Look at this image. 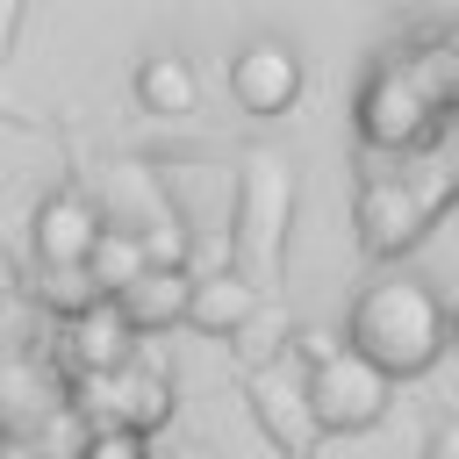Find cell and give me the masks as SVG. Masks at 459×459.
Listing matches in <instances>:
<instances>
[{"label": "cell", "instance_id": "6da1fadb", "mask_svg": "<svg viewBox=\"0 0 459 459\" xmlns=\"http://www.w3.org/2000/svg\"><path fill=\"white\" fill-rule=\"evenodd\" d=\"M344 344L366 351V359H373L380 373H394V380L430 373V366L452 351V344H445V301H437V287L416 280V273H387V280L359 287V301H351V316H344Z\"/></svg>", "mask_w": 459, "mask_h": 459}, {"label": "cell", "instance_id": "7a4b0ae2", "mask_svg": "<svg viewBox=\"0 0 459 459\" xmlns=\"http://www.w3.org/2000/svg\"><path fill=\"white\" fill-rule=\"evenodd\" d=\"M394 402V373H380L366 351L337 344L330 359L308 366V409H316V430L323 437H351V430H373Z\"/></svg>", "mask_w": 459, "mask_h": 459}, {"label": "cell", "instance_id": "3957f363", "mask_svg": "<svg viewBox=\"0 0 459 459\" xmlns=\"http://www.w3.org/2000/svg\"><path fill=\"white\" fill-rule=\"evenodd\" d=\"M437 100H445V93L423 79L416 57H409V65H380V72L366 79V93H359V136L380 143V151H409V143L430 136Z\"/></svg>", "mask_w": 459, "mask_h": 459}, {"label": "cell", "instance_id": "277c9868", "mask_svg": "<svg viewBox=\"0 0 459 459\" xmlns=\"http://www.w3.org/2000/svg\"><path fill=\"white\" fill-rule=\"evenodd\" d=\"M72 409L86 416V423H129V430H158L165 416H172V380L158 373V366H143L136 351L122 359V366H108V373H72Z\"/></svg>", "mask_w": 459, "mask_h": 459}, {"label": "cell", "instance_id": "5b68a950", "mask_svg": "<svg viewBox=\"0 0 459 459\" xmlns=\"http://www.w3.org/2000/svg\"><path fill=\"white\" fill-rule=\"evenodd\" d=\"M452 201V179H430V172H402V179H373L359 194V230H366V251H409Z\"/></svg>", "mask_w": 459, "mask_h": 459}, {"label": "cell", "instance_id": "8992f818", "mask_svg": "<svg viewBox=\"0 0 459 459\" xmlns=\"http://www.w3.org/2000/svg\"><path fill=\"white\" fill-rule=\"evenodd\" d=\"M301 50L287 43V36H251L237 57H230V100L244 108V115H258V122H273V115H287L294 100H301Z\"/></svg>", "mask_w": 459, "mask_h": 459}, {"label": "cell", "instance_id": "52a82bcc", "mask_svg": "<svg viewBox=\"0 0 459 459\" xmlns=\"http://www.w3.org/2000/svg\"><path fill=\"white\" fill-rule=\"evenodd\" d=\"M251 416L280 452H316L323 445L316 409H308V366H294V359H265L251 373Z\"/></svg>", "mask_w": 459, "mask_h": 459}, {"label": "cell", "instance_id": "ba28073f", "mask_svg": "<svg viewBox=\"0 0 459 459\" xmlns=\"http://www.w3.org/2000/svg\"><path fill=\"white\" fill-rule=\"evenodd\" d=\"M93 237H100V208H93L86 194H72V186L50 194V201L36 208V230H29L36 265H86Z\"/></svg>", "mask_w": 459, "mask_h": 459}, {"label": "cell", "instance_id": "9c48e42d", "mask_svg": "<svg viewBox=\"0 0 459 459\" xmlns=\"http://www.w3.org/2000/svg\"><path fill=\"white\" fill-rule=\"evenodd\" d=\"M129 351H136V330H129V316L115 308V294H100L93 308L65 316V366H72V373H108V366H122Z\"/></svg>", "mask_w": 459, "mask_h": 459}, {"label": "cell", "instance_id": "30bf717a", "mask_svg": "<svg viewBox=\"0 0 459 459\" xmlns=\"http://www.w3.org/2000/svg\"><path fill=\"white\" fill-rule=\"evenodd\" d=\"M186 287H194L186 265H143L129 287H115V308L129 316L136 337L143 330H172V323H186Z\"/></svg>", "mask_w": 459, "mask_h": 459}, {"label": "cell", "instance_id": "8fae6325", "mask_svg": "<svg viewBox=\"0 0 459 459\" xmlns=\"http://www.w3.org/2000/svg\"><path fill=\"white\" fill-rule=\"evenodd\" d=\"M251 316H258V287H251L244 273H194V287H186V323H194L201 337H237Z\"/></svg>", "mask_w": 459, "mask_h": 459}, {"label": "cell", "instance_id": "7c38bea8", "mask_svg": "<svg viewBox=\"0 0 459 459\" xmlns=\"http://www.w3.org/2000/svg\"><path fill=\"white\" fill-rule=\"evenodd\" d=\"M136 108H143V115H165V122L194 115V108H201V79H194V65H186L179 50H151V57L136 65Z\"/></svg>", "mask_w": 459, "mask_h": 459}, {"label": "cell", "instance_id": "4fadbf2b", "mask_svg": "<svg viewBox=\"0 0 459 459\" xmlns=\"http://www.w3.org/2000/svg\"><path fill=\"white\" fill-rule=\"evenodd\" d=\"M57 409V387L36 373V366H0V437H29L36 430V416H50Z\"/></svg>", "mask_w": 459, "mask_h": 459}, {"label": "cell", "instance_id": "5bb4252c", "mask_svg": "<svg viewBox=\"0 0 459 459\" xmlns=\"http://www.w3.org/2000/svg\"><path fill=\"white\" fill-rule=\"evenodd\" d=\"M143 265H151V258H143V237H136L129 222H100V237H93V251H86V273L115 294V287H129Z\"/></svg>", "mask_w": 459, "mask_h": 459}, {"label": "cell", "instance_id": "9a60e30c", "mask_svg": "<svg viewBox=\"0 0 459 459\" xmlns=\"http://www.w3.org/2000/svg\"><path fill=\"white\" fill-rule=\"evenodd\" d=\"M108 287L86 273V265H43V308H57V316H79V308H93Z\"/></svg>", "mask_w": 459, "mask_h": 459}, {"label": "cell", "instance_id": "2e32d148", "mask_svg": "<svg viewBox=\"0 0 459 459\" xmlns=\"http://www.w3.org/2000/svg\"><path fill=\"white\" fill-rule=\"evenodd\" d=\"M79 452L86 459H136L143 452V430H129V423H86L79 430Z\"/></svg>", "mask_w": 459, "mask_h": 459}, {"label": "cell", "instance_id": "e0dca14e", "mask_svg": "<svg viewBox=\"0 0 459 459\" xmlns=\"http://www.w3.org/2000/svg\"><path fill=\"white\" fill-rule=\"evenodd\" d=\"M136 237H143V258H151V265H186V230H179L172 215H151Z\"/></svg>", "mask_w": 459, "mask_h": 459}, {"label": "cell", "instance_id": "ac0fdd59", "mask_svg": "<svg viewBox=\"0 0 459 459\" xmlns=\"http://www.w3.org/2000/svg\"><path fill=\"white\" fill-rule=\"evenodd\" d=\"M337 344H344L337 330H301V344H294V359H301V366H316V359H330Z\"/></svg>", "mask_w": 459, "mask_h": 459}, {"label": "cell", "instance_id": "d6986e66", "mask_svg": "<svg viewBox=\"0 0 459 459\" xmlns=\"http://www.w3.org/2000/svg\"><path fill=\"white\" fill-rule=\"evenodd\" d=\"M423 452H430V459H459V416H452V423H437V430L423 437Z\"/></svg>", "mask_w": 459, "mask_h": 459}, {"label": "cell", "instance_id": "ffe728a7", "mask_svg": "<svg viewBox=\"0 0 459 459\" xmlns=\"http://www.w3.org/2000/svg\"><path fill=\"white\" fill-rule=\"evenodd\" d=\"M22 7H29V0H0V57L14 50V29H22Z\"/></svg>", "mask_w": 459, "mask_h": 459}, {"label": "cell", "instance_id": "44dd1931", "mask_svg": "<svg viewBox=\"0 0 459 459\" xmlns=\"http://www.w3.org/2000/svg\"><path fill=\"white\" fill-rule=\"evenodd\" d=\"M445 344L459 351V308H445Z\"/></svg>", "mask_w": 459, "mask_h": 459}]
</instances>
